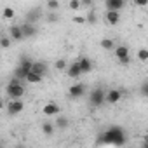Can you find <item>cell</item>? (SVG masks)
<instances>
[{
  "label": "cell",
  "mask_w": 148,
  "mask_h": 148,
  "mask_svg": "<svg viewBox=\"0 0 148 148\" xmlns=\"http://www.w3.org/2000/svg\"><path fill=\"white\" fill-rule=\"evenodd\" d=\"M5 108H7V113H9V115H18V113H21V112H23L25 103H23L21 99H11V101H9V105H7Z\"/></svg>",
  "instance_id": "277c9868"
},
{
  "label": "cell",
  "mask_w": 148,
  "mask_h": 148,
  "mask_svg": "<svg viewBox=\"0 0 148 148\" xmlns=\"http://www.w3.org/2000/svg\"><path fill=\"white\" fill-rule=\"evenodd\" d=\"M89 101H91L92 106L99 108V106L106 101V92H105L103 89H94V91L91 92V96H89Z\"/></svg>",
  "instance_id": "3957f363"
},
{
  "label": "cell",
  "mask_w": 148,
  "mask_h": 148,
  "mask_svg": "<svg viewBox=\"0 0 148 148\" xmlns=\"http://www.w3.org/2000/svg\"><path fill=\"white\" fill-rule=\"evenodd\" d=\"M4 19H14V9L12 7H5L4 9Z\"/></svg>",
  "instance_id": "4316f807"
},
{
  "label": "cell",
  "mask_w": 148,
  "mask_h": 148,
  "mask_svg": "<svg viewBox=\"0 0 148 148\" xmlns=\"http://www.w3.org/2000/svg\"><path fill=\"white\" fill-rule=\"evenodd\" d=\"M99 45H101L103 51H115V47H117L112 38H103V40L99 42Z\"/></svg>",
  "instance_id": "ac0fdd59"
},
{
  "label": "cell",
  "mask_w": 148,
  "mask_h": 148,
  "mask_svg": "<svg viewBox=\"0 0 148 148\" xmlns=\"http://www.w3.org/2000/svg\"><path fill=\"white\" fill-rule=\"evenodd\" d=\"M84 92H86V86L84 84H73L70 89H68V94H70V98H80V96H84Z\"/></svg>",
  "instance_id": "ba28073f"
},
{
  "label": "cell",
  "mask_w": 148,
  "mask_h": 148,
  "mask_svg": "<svg viewBox=\"0 0 148 148\" xmlns=\"http://www.w3.org/2000/svg\"><path fill=\"white\" fill-rule=\"evenodd\" d=\"M11 40H12L11 37H5L4 35L2 38H0V47H2V49H9L11 47Z\"/></svg>",
  "instance_id": "d4e9b609"
},
{
  "label": "cell",
  "mask_w": 148,
  "mask_h": 148,
  "mask_svg": "<svg viewBox=\"0 0 148 148\" xmlns=\"http://www.w3.org/2000/svg\"><path fill=\"white\" fill-rule=\"evenodd\" d=\"M21 28H23L25 38H33V37L38 33V28H37V25H35V23H28V21H25V23L21 25Z\"/></svg>",
  "instance_id": "8992f818"
},
{
  "label": "cell",
  "mask_w": 148,
  "mask_h": 148,
  "mask_svg": "<svg viewBox=\"0 0 148 148\" xmlns=\"http://www.w3.org/2000/svg\"><path fill=\"white\" fill-rule=\"evenodd\" d=\"M66 75H68L70 79H79L80 75H84V73H82V68H80V64H79V61L68 64V68H66Z\"/></svg>",
  "instance_id": "5b68a950"
},
{
  "label": "cell",
  "mask_w": 148,
  "mask_h": 148,
  "mask_svg": "<svg viewBox=\"0 0 148 148\" xmlns=\"http://www.w3.org/2000/svg\"><path fill=\"white\" fill-rule=\"evenodd\" d=\"M113 52H115L117 58H125V56H129V49H127L125 45H117Z\"/></svg>",
  "instance_id": "44dd1931"
},
{
  "label": "cell",
  "mask_w": 148,
  "mask_h": 148,
  "mask_svg": "<svg viewBox=\"0 0 148 148\" xmlns=\"http://www.w3.org/2000/svg\"><path fill=\"white\" fill-rule=\"evenodd\" d=\"M80 2H82V7H84V9H87V7H92L94 0H80Z\"/></svg>",
  "instance_id": "1f68e13d"
},
{
  "label": "cell",
  "mask_w": 148,
  "mask_h": 148,
  "mask_svg": "<svg viewBox=\"0 0 148 148\" xmlns=\"http://www.w3.org/2000/svg\"><path fill=\"white\" fill-rule=\"evenodd\" d=\"M30 71H32V70H26L25 66L18 64V66L14 68V77H18V79H21V80H25V79H26V75H28Z\"/></svg>",
  "instance_id": "e0dca14e"
},
{
  "label": "cell",
  "mask_w": 148,
  "mask_h": 148,
  "mask_svg": "<svg viewBox=\"0 0 148 148\" xmlns=\"http://www.w3.org/2000/svg\"><path fill=\"white\" fill-rule=\"evenodd\" d=\"M101 143H105V145H113V146H122V145L125 143V132H124V129L119 127V125L108 127V129L103 132Z\"/></svg>",
  "instance_id": "6da1fadb"
},
{
  "label": "cell",
  "mask_w": 148,
  "mask_h": 148,
  "mask_svg": "<svg viewBox=\"0 0 148 148\" xmlns=\"http://www.w3.org/2000/svg\"><path fill=\"white\" fill-rule=\"evenodd\" d=\"M47 9L49 11H58L59 9V0H47Z\"/></svg>",
  "instance_id": "484cf974"
},
{
  "label": "cell",
  "mask_w": 148,
  "mask_h": 148,
  "mask_svg": "<svg viewBox=\"0 0 148 148\" xmlns=\"http://www.w3.org/2000/svg\"><path fill=\"white\" fill-rule=\"evenodd\" d=\"M45 19H47V23L52 25V23H58L59 21V16L56 14V11H49V14L45 16Z\"/></svg>",
  "instance_id": "7402d4cb"
},
{
  "label": "cell",
  "mask_w": 148,
  "mask_h": 148,
  "mask_svg": "<svg viewBox=\"0 0 148 148\" xmlns=\"http://www.w3.org/2000/svg\"><path fill=\"white\" fill-rule=\"evenodd\" d=\"M56 127L58 129H66V127H70V120L63 115H56Z\"/></svg>",
  "instance_id": "d6986e66"
},
{
  "label": "cell",
  "mask_w": 148,
  "mask_h": 148,
  "mask_svg": "<svg viewBox=\"0 0 148 148\" xmlns=\"http://www.w3.org/2000/svg\"><path fill=\"white\" fill-rule=\"evenodd\" d=\"M42 16H44L42 9H40V7H33V9H30V11L26 12V21H28V23H38V21L42 19Z\"/></svg>",
  "instance_id": "52a82bcc"
},
{
  "label": "cell",
  "mask_w": 148,
  "mask_h": 148,
  "mask_svg": "<svg viewBox=\"0 0 148 148\" xmlns=\"http://www.w3.org/2000/svg\"><path fill=\"white\" fill-rule=\"evenodd\" d=\"M143 148H148V134L145 136V143H143Z\"/></svg>",
  "instance_id": "e575fe53"
},
{
  "label": "cell",
  "mask_w": 148,
  "mask_h": 148,
  "mask_svg": "<svg viewBox=\"0 0 148 148\" xmlns=\"http://www.w3.org/2000/svg\"><path fill=\"white\" fill-rule=\"evenodd\" d=\"M44 115L45 117H54V115H59V106L56 103H47L44 108H42Z\"/></svg>",
  "instance_id": "7c38bea8"
},
{
  "label": "cell",
  "mask_w": 148,
  "mask_h": 148,
  "mask_svg": "<svg viewBox=\"0 0 148 148\" xmlns=\"http://www.w3.org/2000/svg\"><path fill=\"white\" fill-rule=\"evenodd\" d=\"M105 19H106L108 25H119V21H120V11H106Z\"/></svg>",
  "instance_id": "8fae6325"
},
{
  "label": "cell",
  "mask_w": 148,
  "mask_h": 148,
  "mask_svg": "<svg viewBox=\"0 0 148 148\" xmlns=\"http://www.w3.org/2000/svg\"><path fill=\"white\" fill-rule=\"evenodd\" d=\"M119 63H120L122 66H127V64H131V56H125V58H119Z\"/></svg>",
  "instance_id": "4dcf8cb0"
},
{
  "label": "cell",
  "mask_w": 148,
  "mask_h": 148,
  "mask_svg": "<svg viewBox=\"0 0 148 148\" xmlns=\"http://www.w3.org/2000/svg\"><path fill=\"white\" fill-rule=\"evenodd\" d=\"M33 71L40 73L42 77H45V75H47V64H45L44 61H35V63H33Z\"/></svg>",
  "instance_id": "2e32d148"
},
{
  "label": "cell",
  "mask_w": 148,
  "mask_h": 148,
  "mask_svg": "<svg viewBox=\"0 0 148 148\" xmlns=\"http://www.w3.org/2000/svg\"><path fill=\"white\" fill-rule=\"evenodd\" d=\"M54 129H56V125L51 124V122H44L42 124V134H45V136H52L54 134Z\"/></svg>",
  "instance_id": "ffe728a7"
},
{
  "label": "cell",
  "mask_w": 148,
  "mask_h": 148,
  "mask_svg": "<svg viewBox=\"0 0 148 148\" xmlns=\"http://www.w3.org/2000/svg\"><path fill=\"white\" fill-rule=\"evenodd\" d=\"M5 94L9 96V99H21L25 96V87L23 84H7Z\"/></svg>",
  "instance_id": "7a4b0ae2"
},
{
  "label": "cell",
  "mask_w": 148,
  "mask_h": 148,
  "mask_svg": "<svg viewBox=\"0 0 148 148\" xmlns=\"http://www.w3.org/2000/svg\"><path fill=\"white\" fill-rule=\"evenodd\" d=\"M134 4H136L138 7H146V5H148V0H134Z\"/></svg>",
  "instance_id": "d6a6232c"
},
{
  "label": "cell",
  "mask_w": 148,
  "mask_h": 148,
  "mask_svg": "<svg viewBox=\"0 0 148 148\" xmlns=\"http://www.w3.org/2000/svg\"><path fill=\"white\" fill-rule=\"evenodd\" d=\"M68 7H70L71 11H80V9H82V2H80V0H70Z\"/></svg>",
  "instance_id": "603a6c76"
},
{
  "label": "cell",
  "mask_w": 148,
  "mask_h": 148,
  "mask_svg": "<svg viewBox=\"0 0 148 148\" xmlns=\"http://www.w3.org/2000/svg\"><path fill=\"white\" fill-rule=\"evenodd\" d=\"M79 64H80V68H82V73H89V71L92 70V61H91L89 58H80V59H79Z\"/></svg>",
  "instance_id": "9a60e30c"
},
{
  "label": "cell",
  "mask_w": 148,
  "mask_h": 148,
  "mask_svg": "<svg viewBox=\"0 0 148 148\" xmlns=\"http://www.w3.org/2000/svg\"><path fill=\"white\" fill-rule=\"evenodd\" d=\"M73 23L84 25V23H87V18H86V16H75V18H73Z\"/></svg>",
  "instance_id": "f546056e"
},
{
  "label": "cell",
  "mask_w": 148,
  "mask_h": 148,
  "mask_svg": "<svg viewBox=\"0 0 148 148\" xmlns=\"http://www.w3.org/2000/svg\"><path fill=\"white\" fill-rule=\"evenodd\" d=\"M9 37H11L12 40H16V42L23 40V38H25L23 28H21V26H11V30H9Z\"/></svg>",
  "instance_id": "4fadbf2b"
},
{
  "label": "cell",
  "mask_w": 148,
  "mask_h": 148,
  "mask_svg": "<svg viewBox=\"0 0 148 148\" xmlns=\"http://www.w3.org/2000/svg\"><path fill=\"white\" fill-rule=\"evenodd\" d=\"M125 5V0H105L106 11H120Z\"/></svg>",
  "instance_id": "9c48e42d"
},
{
  "label": "cell",
  "mask_w": 148,
  "mask_h": 148,
  "mask_svg": "<svg viewBox=\"0 0 148 148\" xmlns=\"http://www.w3.org/2000/svg\"><path fill=\"white\" fill-rule=\"evenodd\" d=\"M120 99H122V91H119V89H112V91L106 92V103L115 105V103H119Z\"/></svg>",
  "instance_id": "30bf717a"
},
{
  "label": "cell",
  "mask_w": 148,
  "mask_h": 148,
  "mask_svg": "<svg viewBox=\"0 0 148 148\" xmlns=\"http://www.w3.org/2000/svg\"><path fill=\"white\" fill-rule=\"evenodd\" d=\"M136 56H138V59H139V61H148V49H145V47H143V49H139Z\"/></svg>",
  "instance_id": "cb8c5ba5"
},
{
  "label": "cell",
  "mask_w": 148,
  "mask_h": 148,
  "mask_svg": "<svg viewBox=\"0 0 148 148\" xmlns=\"http://www.w3.org/2000/svg\"><path fill=\"white\" fill-rule=\"evenodd\" d=\"M42 79H44V77L40 75V73H37V71H33V70H32L28 75H26V79H25V80H26L28 84H40V82H42Z\"/></svg>",
  "instance_id": "5bb4252c"
},
{
  "label": "cell",
  "mask_w": 148,
  "mask_h": 148,
  "mask_svg": "<svg viewBox=\"0 0 148 148\" xmlns=\"http://www.w3.org/2000/svg\"><path fill=\"white\" fill-rule=\"evenodd\" d=\"M68 68V63L64 59H58L56 61V70H66Z\"/></svg>",
  "instance_id": "83f0119b"
},
{
  "label": "cell",
  "mask_w": 148,
  "mask_h": 148,
  "mask_svg": "<svg viewBox=\"0 0 148 148\" xmlns=\"http://www.w3.org/2000/svg\"><path fill=\"white\" fill-rule=\"evenodd\" d=\"M141 94H143V96H148V82H145V84L141 86Z\"/></svg>",
  "instance_id": "836d02e7"
},
{
  "label": "cell",
  "mask_w": 148,
  "mask_h": 148,
  "mask_svg": "<svg viewBox=\"0 0 148 148\" xmlns=\"http://www.w3.org/2000/svg\"><path fill=\"white\" fill-rule=\"evenodd\" d=\"M86 18H87V23H91V25L96 23V14H94V11H89V14H87Z\"/></svg>",
  "instance_id": "f1b7e54d"
}]
</instances>
